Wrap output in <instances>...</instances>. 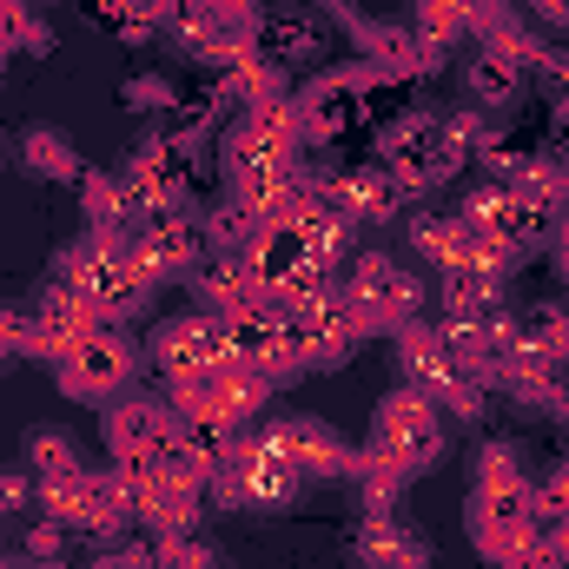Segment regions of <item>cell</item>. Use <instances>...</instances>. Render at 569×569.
<instances>
[{
    "mask_svg": "<svg viewBox=\"0 0 569 569\" xmlns=\"http://www.w3.org/2000/svg\"><path fill=\"white\" fill-rule=\"evenodd\" d=\"M127 378V351L113 345V338H87V345H73V358H67V385H80V398H100V391H113Z\"/></svg>",
    "mask_w": 569,
    "mask_h": 569,
    "instance_id": "6da1fadb",
    "label": "cell"
}]
</instances>
